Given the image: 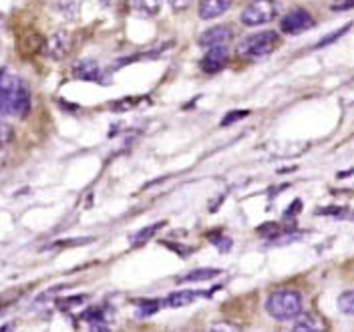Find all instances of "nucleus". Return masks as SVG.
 I'll use <instances>...</instances> for the list:
<instances>
[{
    "label": "nucleus",
    "mask_w": 354,
    "mask_h": 332,
    "mask_svg": "<svg viewBox=\"0 0 354 332\" xmlns=\"http://www.w3.org/2000/svg\"><path fill=\"white\" fill-rule=\"evenodd\" d=\"M30 109V93L15 73L0 68V117H24Z\"/></svg>",
    "instance_id": "f257e3e1"
},
{
    "label": "nucleus",
    "mask_w": 354,
    "mask_h": 332,
    "mask_svg": "<svg viewBox=\"0 0 354 332\" xmlns=\"http://www.w3.org/2000/svg\"><path fill=\"white\" fill-rule=\"evenodd\" d=\"M302 294L294 288H282L268 296L266 300V312L278 320V322H290L296 320L302 314Z\"/></svg>",
    "instance_id": "f03ea898"
},
{
    "label": "nucleus",
    "mask_w": 354,
    "mask_h": 332,
    "mask_svg": "<svg viewBox=\"0 0 354 332\" xmlns=\"http://www.w3.org/2000/svg\"><path fill=\"white\" fill-rule=\"evenodd\" d=\"M280 44V37L274 30H262L256 35L245 37L242 43L238 44V57L243 61H258L272 55Z\"/></svg>",
    "instance_id": "7ed1b4c3"
},
{
    "label": "nucleus",
    "mask_w": 354,
    "mask_h": 332,
    "mask_svg": "<svg viewBox=\"0 0 354 332\" xmlns=\"http://www.w3.org/2000/svg\"><path fill=\"white\" fill-rule=\"evenodd\" d=\"M280 10H282V4L278 0H254L243 8L240 21L245 26H260V24H268L274 19H278Z\"/></svg>",
    "instance_id": "20e7f679"
},
{
    "label": "nucleus",
    "mask_w": 354,
    "mask_h": 332,
    "mask_svg": "<svg viewBox=\"0 0 354 332\" xmlns=\"http://www.w3.org/2000/svg\"><path fill=\"white\" fill-rule=\"evenodd\" d=\"M314 26V19H312V15H310L308 10H304V8H294V10H290L286 17L282 19L280 22V28H282V33H286V35H302V33H306Z\"/></svg>",
    "instance_id": "39448f33"
},
{
    "label": "nucleus",
    "mask_w": 354,
    "mask_h": 332,
    "mask_svg": "<svg viewBox=\"0 0 354 332\" xmlns=\"http://www.w3.org/2000/svg\"><path fill=\"white\" fill-rule=\"evenodd\" d=\"M232 37H234V33L227 26H214L199 37L198 44L207 48V50L209 48H225L227 43L232 41Z\"/></svg>",
    "instance_id": "423d86ee"
},
{
    "label": "nucleus",
    "mask_w": 354,
    "mask_h": 332,
    "mask_svg": "<svg viewBox=\"0 0 354 332\" xmlns=\"http://www.w3.org/2000/svg\"><path fill=\"white\" fill-rule=\"evenodd\" d=\"M71 46H73V39H71V35L61 30V33L53 35V37L46 41L44 53H46L50 59H55V61H61V59H65L66 55H68Z\"/></svg>",
    "instance_id": "0eeeda50"
},
{
    "label": "nucleus",
    "mask_w": 354,
    "mask_h": 332,
    "mask_svg": "<svg viewBox=\"0 0 354 332\" xmlns=\"http://www.w3.org/2000/svg\"><path fill=\"white\" fill-rule=\"evenodd\" d=\"M292 332H326V322L322 316L314 314V312H302L296 320H294V326Z\"/></svg>",
    "instance_id": "6e6552de"
},
{
    "label": "nucleus",
    "mask_w": 354,
    "mask_h": 332,
    "mask_svg": "<svg viewBox=\"0 0 354 332\" xmlns=\"http://www.w3.org/2000/svg\"><path fill=\"white\" fill-rule=\"evenodd\" d=\"M225 65H227V50L225 48H209L205 53V57L201 59V68L209 75L221 71Z\"/></svg>",
    "instance_id": "1a4fd4ad"
},
{
    "label": "nucleus",
    "mask_w": 354,
    "mask_h": 332,
    "mask_svg": "<svg viewBox=\"0 0 354 332\" xmlns=\"http://www.w3.org/2000/svg\"><path fill=\"white\" fill-rule=\"evenodd\" d=\"M232 2L234 0H201V4H199V19H203V21L218 19L232 6Z\"/></svg>",
    "instance_id": "9d476101"
},
{
    "label": "nucleus",
    "mask_w": 354,
    "mask_h": 332,
    "mask_svg": "<svg viewBox=\"0 0 354 332\" xmlns=\"http://www.w3.org/2000/svg\"><path fill=\"white\" fill-rule=\"evenodd\" d=\"M125 6L137 17H155L161 8V0H125Z\"/></svg>",
    "instance_id": "9b49d317"
},
{
    "label": "nucleus",
    "mask_w": 354,
    "mask_h": 332,
    "mask_svg": "<svg viewBox=\"0 0 354 332\" xmlns=\"http://www.w3.org/2000/svg\"><path fill=\"white\" fill-rule=\"evenodd\" d=\"M73 73H75V77L85 79V81H103L101 79V68H99V65L95 61H88V59L77 63L75 68H73Z\"/></svg>",
    "instance_id": "f8f14e48"
},
{
    "label": "nucleus",
    "mask_w": 354,
    "mask_h": 332,
    "mask_svg": "<svg viewBox=\"0 0 354 332\" xmlns=\"http://www.w3.org/2000/svg\"><path fill=\"white\" fill-rule=\"evenodd\" d=\"M201 296H203L201 290H181V292H174V294L165 300V306H169V308H179V306L192 304L196 298H201Z\"/></svg>",
    "instance_id": "ddd939ff"
},
{
    "label": "nucleus",
    "mask_w": 354,
    "mask_h": 332,
    "mask_svg": "<svg viewBox=\"0 0 354 332\" xmlns=\"http://www.w3.org/2000/svg\"><path fill=\"white\" fill-rule=\"evenodd\" d=\"M221 274V270L218 268H199V270H194L185 276L179 278V282H207L212 278H218Z\"/></svg>",
    "instance_id": "4468645a"
},
{
    "label": "nucleus",
    "mask_w": 354,
    "mask_h": 332,
    "mask_svg": "<svg viewBox=\"0 0 354 332\" xmlns=\"http://www.w3.org/2000/svg\"><path fill=\"white\" fill-rule=\"evenodd\" d=\"M165 225V221H157V223H151V225H147V228H143V230H139V232H135L131 236V243L133 246H139V243L147 242L151 236H155L161 228Z\"/></svg>",
    "instance_id": "2eb2a0df"
},
{
    "label": "nucleus",
    "mask_w": 354,
    "mask_h": 332,
    "mask_svg": "<svg viewBox=\"0 0 354 332\" xmlns=\"http://www.w3.org/2000/svg\"><path fill=\"white\" fill-rule=\"evenodd\" d=\"M338 310L346 316H354V290H346L338 296Z\"/></svg>",
    "instance_id": "dca6fc26"
},
{
    "label": "nucleus",
    "mask_w": 354,
    "mask_h": 332,
    "mask_svg": "<svg viewBox=\"0 0 354 332\" xmlns=\"http://www.w3.org/2000/svg\"><path fill=\"white\" fill-rule=\"evenodd\" d=\"M351 26H353V22H348V24H344L342 28H338V30H334L332 35H328V37H324V39H322L320 43L316 44V48H322V46H328V44H332V43H334V41H338V39H340L342 35H346V33L351 30Z\"/></svg>",
    "instance_id": "f3484780"
},
{
    "label": "nucleus",
    "mask_w": 354,
    "mask_h": 332,
    "mask_svg": "<svg viewBox=\"0 0 354 332\" xmlns=\"http://www.w3.org/2000/svg\"><path fill=\"white\" fill-rule=\"evenodd\" d=\"M205 332H242V329L238 324H234V322L218 320V322H212Z\"/></svg>",
    "instance_id": "a211bd4d"
},
{
    "label": "nucleus",
    "mask_w": 354,
    "mask_h": 332,
    "mask_svg": "<svg viewBox=\"0 0 354 332\" xmlns=\"http://www.w3.org/2000/svg\"><path fill=\"white\" fill-rule=\"evenodd\" d=\"M161 306V302H157V300H139V314L141 316H151L153 312H157V308Z\"/></svg>",
    "instance_id": "6ab92c4d"
},
{
    "label": "nucleus",
    "mask_w": 354,
    "mask_h": 332,
    "mask_svg": "<svg viewBox=\"0 0 354 332\" xmlns=\"http://www.w3.org/2000/svg\"><path fill=\"white\" fill-rule=\"evenodd\" d=\"M250 115V111H232V113H227L225 117H223V121H221V125L223 127H227V125H232L234 121H238V119H243V117H248Z\"/></svg>",
    "instance_id": "aec40b11"
},
{
    "label": "nucleus",
    "mask_w": 354,
    "mask_h": 332,
    "mask_svg": "<svg viewBox=\"0 0 354 332\" xmlns=\"http://www.w3.org/2000/svg\"><path fill=\"white\" fill-rule=\"evenodd\" d=\"M10 137H12V129L6 123L0 121V145H6L10 141Z\"/></svg>",
    "instance_id": "412c9836"
},
{
    "label": "nucleus",
    "mask_w": 354,
    "mask_h": 332,
    "mask_svg": "<svg viewBox=\"0 0 354 332\" xmlns=\"http://www.w3.org/2000/svg\"><path fill=\"white\" fill-rule=\"evenodd\" d=\"M209 240L216 243V246L220 248L221 252H227V250L232 248V240H230V238H214V236H212Z\"/></svg>",
    "instance_id": "4be33fe9"
},
{
    "label": "nucleus",
    "mask_w": 354,
    "mask_h": 332,
    "mask_svg": "<svg viewBox=\"0 0 354 332\" xmlns=\"http://www.w3.org/2000/svg\"><path fill=\"white\" fill-rule=\"evenodd\" d=\"M171 2V8L177 10V12H181V10H185L189 4H192V0H169Z\"/></svg>",
    "instance_id": "5701e85b"
},
{
    "label": "nucleus",
    "mask_w": 354,
    "mask_h": 332,
    "mask_svg": "<svg viewBox=\"0 0 354 332\" xmlns=\"http://www.w3.org/2000/svg\"><path fill=\"white\" fill-rule=\"evenodd\" d=\"M300 210H302V201H300V199H296V201H294V205H292V208L286 212V216H292V214H296V212H300Z\"/></svg>",
    "instance_id": "b1692460"
},
{
    "label": "nucleus",
    "mask_w": 354,
    "mask_h": 332,
    "mask_svg": "<svg viewBox=\"0 0 354 332\" xmlns=\"http://www.w3.org/2000/svg\"><path fill=\"white\" fill-rule=\"evenodd\" d=\"M93 332H109V329L103 324V322H93V329H91Z\"/></svg>",
    "instance_id": "393cba45"
},
{
    "label": "nucleus",
    "mask_w": 354,
    "mask_h": 332,
    "mask_svg": "<svg viewBox=\"0 0 354 332\" xmlns=\"http://www.w3.org/2000/svg\"><path fill=\"white\" fill-rule=\"evenodd\" d=\"M336 2V8H344V6H353L354 0H334Z\"/></svg>",
    "instance_id": "a878e982"
},
{
    "label": "nucleus",
    "mask_w": 354,
    "mask_h": 332,
    "mask_svg": "<svg viewBox=\"0 0 354 332\" xmlns=\"http://www.w3.org/2000/svg\"><path fill=\"white\" fill-rule=\"evenodd\" d=\"M99 2H101V4H103V6H109V4H113V2H115V0H99Z\"/></svg>",
    "instance_id": "bb28decb"
},
{
    "label": "nucleus",
    "mask_w": 354,
    "mask_h": 332,
    "mask_svg": "<svg viewBox=\"0 0 354 332\" xmlns=\"http://www.w3.org/2000/svg\"><path fill=\"white\" fill-rule=\"evenodd\" d=\"M0 26H2V15H0Z\"/></svg>",
    "instance_id": "cd10ccee"
}]
</instances>
